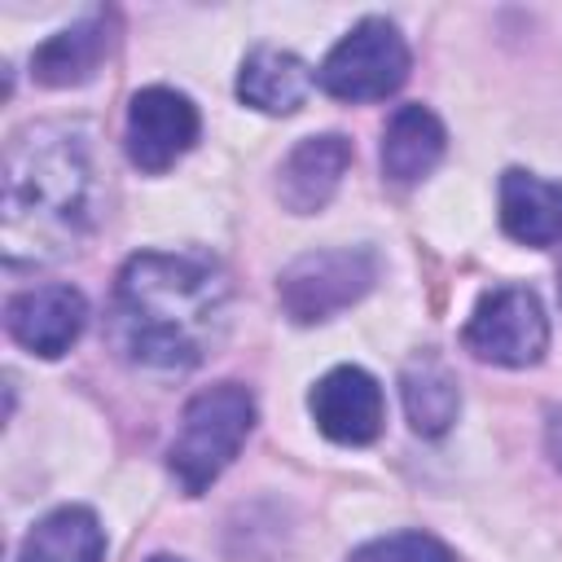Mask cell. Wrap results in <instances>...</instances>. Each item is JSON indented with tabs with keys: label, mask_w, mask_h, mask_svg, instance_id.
I'll return each instance as SVG.
<instances>
[{
	"label": "cell",
	"mask_w": 562,
	"mask_h": 562,
	"mask_svg": "<svg viewBox=\"0 0 562 562\" xmlns=\"http://www.w3.org/2000/svg\"><path fill=\"white\" fill-rule=\"evenodd\" d=\"M228 277L206 255L140 250L119 268L110 342L140 369H193L228 329Z\"/></svg>",
	"instance_id": "1"
},
{
	"label": "cell",
	"mask_w": 562,
	"mask_h": 562,
	"mask_svg": "<svg viewBox=\"0 0 562 562\" xmlns=\"http://www.w3.org/2000/svg\"><path fill=\"white\" fill-rule=\"evenodd\" d=\"M97 215L92 145L79 127H31L4 162L9 259H57L75 250Z\"/></svg>",
	"instance_id": "2"
},
{
	"label": "cell",
	"mask_w": 562,
	"mask_h": 562,
	"mask_svg": "<svg viewBox=\"0 0 562 562\" xmlns=\"http://www.w3.org/2000/svg\"><path fill=\"white\" fill-rule=\"evenodd\" d=\"M250 426H255V400L246 386L215 382V386L198 391L184 404L180 430L167 448V470L180 483V492L202 496L228 470V461L241 452Z\"/></svg>",
	"instance_id": "3"
},
{
	"label": "cell",
	"mask_w": 562,
	"mask_h": 562,
	"mask_svg": "<svg viewBox=\"0 0 562 562\" xmlns=\"http://www.w3.org/2000/svg\"><path fill=\"white\" fill-rule=\"evenodd\" d=\"M373 281H378V255L364 246L307 250L281 272L277 299L290 321L316 325V321H329L342 307L360 303L373 290Z\"/></svg>",
	"instance_id": "4"
},
{
	"label": "cell",
	"mask_w": 562,
	"mask_h": 562,
	"mask_svg": "<svg viewBox=\"0 0 562 562\" xmlns=\"http://www.w3.org/2000/svg\"><path fill=\"white\" fill-rule=\"evenodd\" d=\"M404 79H408V44L386 18L356 22L316 70V83L338 101H382Z\"/></svg>",
	"instance_id": "5"
},
{
	"label": "cell",
	"mask_w": 562,
	"mask_h": 562,
	"mask_svg": "<svg viewBox=\"0 0 562 562\" xmlns=\"http://www.w3.org/2000/svg\"><path fill=\"white\" fill-rule=\"evenodd\" d=\"M465 347L479 360L527 369L549 347V316L527 285H496L474 303L465 321Z\"/></svg>",
	"instance_id": "6"
},
{
	"label": "cell",
	"mask_w": 562,
	"mask_h": 562,
	"mask_svg": "<svg viewBox=\"0 0 562 562\" xmlns=\"http://www.w3.org/2000/svg\"><path fill=\"white\" fill-rule=\"evenodd\" d=\"M198 110L184 92L176 88H140L127 101V158L132 167L158 176L167 167H176V158H184L198 140Z\"/></svg>",
	"instance_id": "7"
},
{
	"label": "cell",
	"mask_w": 562,
	"mask_h": 562,
	"mask_svg": "<svg viewBox=\"0 0 562 562\" xmlns=\"http://www.w3.org/2000/svg\"><path fill=\"white\" fill-rule=\"evenodd\" d=\"M312 417L321 426L325 439L334 443H347V448H364L382 435V422H386V404H382V386L373 373L356 369V364H338L329 369L312 395Z\"/></svg>",
	"instance_id": "8"
},
{
	"label": "cell",
	"mask_w": 562,
	"mask_h": 562,
	"mask_svg": "<svg viewBox=\"0 0 562 562\" xmlns=\"http://www.w3.org/2000/svg\"><path fill=\"white\" fill-rule=\"evenodd\" d=\"M83 321H88V303L75 285H31L13 294L4 307L9 338L44 360L66 356L83 334Z\"/></svg>",
	"instance_id": "9"
},
{
	"label": "cell",
	"mask_w": 562,
	"mask_h": 562,
	"mask_svg": "<svg viewBox=\"0 0 562 562\" xmlns=\"http://www.w3.org/2000/svg\"><path fill=\"white\" fill-rule=\"evenodd\" d=\"M347 167H351V145L342 136L325 132V136L299 140L285 154L281 171H277V198H281V206L294 211V215L321 211L338 193Z\"/></svg>",
	"instance_id": "10"
},
{
	"label": "cell",
	"mask_w": 562,
	"mask_h": 562,
	"mask_svg": "<svg viewBox=\"0 0 562 562\" xmlns=\"http://www.w3.org/2000/svg\"><path fill=\"white\" fill-rule=\"evenodd\" d=\"M501 228L522 246L562 241V184L509 167L501 176Z\"/></svg>",
	"instance_id": "11"
},
{
	"label": "cell",
	"mask_w": 562,
	"mask_h": 562,
	"mask_svg": "<svg viewBox=\"0 0 562 562\" xmlns=\"http://www.w3.org/2000/svg\"><path fill=\"white\" fill-rule=\"evenodd\" d=\"M105 53H110V22L97 13V18H83L66 31L48 35L31 53V75L44 88H79L97 75Z\"/></svg>",
	"instance_id": "12"
},
{
	"label": "cell",
	"mask_w": 562,
	"mask_h": 562,
	"mask_svg": "<svg viewBox=\"0 0 562 562\" xmlns=\"http://www.w3.org/2000/svg\"><path fill=\"white\" fill-rule=\"evenodd\" d=\"M448 132L426 105H400L382 132V171L395 184H417L443 158Z\"/></svg>",
	"instance_id": "13"
},
{
	"label": "cell",
	"mask_w": 562,
	"mask_h": 562,
	"mask_svg": "<svg viewBox=\"0 0 562 562\" xmlns=\"http://www.w3.org/2000/svg\"><path fill=\"white\" fill-rule=\"evenodd\" d=\"M312 92V70L285 48H255L241 61L237 97L263 114H294Z\"/></svg>",
	"instance_id": "14"
},
{
	"label": "cell",
	"mask_w": 562,
	"mask_h": 562,
	"mask_svg": "<svg viewBox=\"0 0 562 562\" xmlns=\"http://www.w3.org/2000/svg\"><path fill=\"white\" fill-rule=\"evenodd\" d=\"M101 558H105V531L97 514L83 505H61L48 518H40L18 553V562H101Z\"/></svg>",
	"instance_id": "15"
},
{
	"label": "cell",
	"mask_w": 562,
	"mask_h": 562,
	"mask_svg": "<svg viewBox=\"0 0 562 562\" xmlns=\"http://www.w3.org/2000/svg\"><path fill=\"white\" fill-rule=\"evenodd\" d=\"M400 395H404V413H408V426L426 439L443 435L452 422H457V408H461V391H457V378L443 360L435 356H422L404 369L400 378Z\"/></svg>",
	"instance_id": "16"
},
{
	"label": "cell",
	"mask_w": 562,
	"mask_h": 562,
	"mask_svg": "<svg viewBox=\"0 0 562 562\" xmlns=\"http://www.w3.org/2000/svg\"><path fill=\"white\" fill-rule=\"evenodd\" d=\"M347 562H457L452 549L426 531H395V536H378L369 544H360Z\"/></svg>",
	"instance_id": "17"
},
{
	"label": "cell",
	"mask_w": 562,
	"mask_h": 562,
	"mask_svg": "<svg viewBox=\"0 0 562 562\" xmlns=\"http://www.w3.org/2000/svg\"><path fill=\"white\" fill-rule=\"evenodd\" d=\"M549 457H553V465L562 470V413H558V408L549 413Z\"/></svg>",
	"instance_id": "18"
},
{
	"label": "cell",
	"mask_w": 562,
	"mask_h": 562,
	"mask_svg": "<svg viewBox=\"0 0 562 562\" xmlns=\"http://www.w3.org/2000/svg\"><path fill=\"white\" fill-rule=\"evenodd\" d=\"M149 562H184V558H171V553H154Z\"/></svg>",
	"instance_id": "19"
},
{
	"label": "cell",
	"mask_w": 562,
	"mask_h": 562,
	"mask_svg": "<svg viewBox=\"0 0 562 562\" xmlns=\"http://www.w3.org/2000/svg\"><path fill=\"white\" fill-rule=\"evenodd\" d=\"M558 290H562V268H558Z\"/></svg>",
	"instance_id": "20"
}]
</instances>
